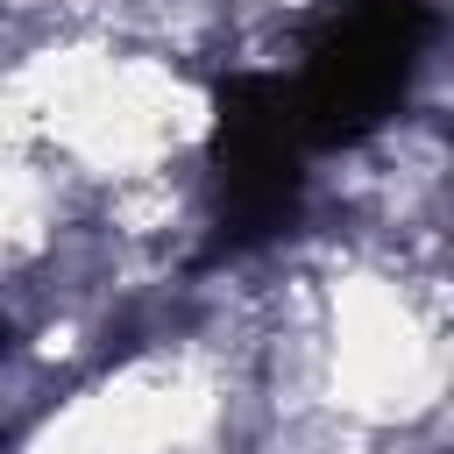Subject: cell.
Here are the masks:
<instances>
[{"label":"cell","instance_id":"1","mask_svg":"<svg viewBox=\"0 0 454 454\" xmlns=\"http://www.w3.org/2000/svg\"><path fill=\"white\" fill-rule=\"evenodd\" d=\"M433 28V0H326L305 35V64L284 78L305 149L369 142L404 106Z\"/></svg>","mask_w":454,"mask_h":454},{"label":"cell","instance_id":"2","mask_svg":"<svg viewBox=\"0 0 454 454\" xmlns=\"http://www.w3.org/2000/svg\"><path fill=\"white\" fill-rule=\"evenodd\" d=\"M305 135L291 121V92L277 71H234L213 92V142H206V184H213V241L206 255H248L277 241L305 206Z\"/></svg>","mask_w":454,"mask_h":454},{"label":"cell","instance_id":"3","mask_svg":"<svg viewBox=\"0 0 454 454\" xmlns=\"http://www.w3.org/2000/svg\"><path fill=\"white\" fill-rule=\"evenodd\" d=\"M7 348H14V333H7V319H0V355H7Z\"/></svg>","mask_w":454,"mask_h":454}]
</instances>
